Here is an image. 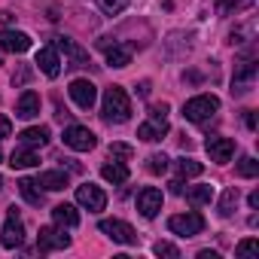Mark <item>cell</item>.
Segmentation results:
<instances>
[{
	"mask_svg": "<svg viewBox=\"0 0 259 259\" xmlns=\"http://www.w3.org/2000/svg\"><path fill=\"white\" fill-rule=\"evenodd\" d=\"M244 125L250 128V132H256V113L253 110H244Z\"/></svg>",
	"mask_w": 259,
	"mask_h": 259,
	"instance_id": "8d00e7d4",
	"label": "cell"
},
{
	"mask_svg": "<svg viewBox=\"0 0 259 259\" xmlns=\"http://www.w3.org/2000/svg\"><path fill=\"white\" fill-rule=\"evenodd\" d=\"M0 186H4V177H0Z\"/></svg>",
	"mask_w": 259,
	"mask_h": 259,
	"instance_id": "7bdbcfd3",
	"label": "cell"
},
{
	"mask_svg": "<svg viewBox=\"0 0 259 259\" xmlns=\"http://www.w3.org/2000/svg\"><path fill=\"white\" fill-rule=\"evenodd\" d=\"M76 201H79L89 213H98V210L107 207V195H104V189H101V186H92V183H85V186L76 189Z\"/></svg>",
	"mask_w": 259,
	"mask_h": 259,
	"instance_id": "8fae6325",
	"label": "cell"
},
{
	"mask_svg": "<svg viewBox=\"0 0 259 259\" xmlns=\"http://www.w3.org/2000/svg\"><path fill=\"white\" fill-rule=\"evenodd\" d=\"M16 116H19V119H34V116H40V95L28 89V92L19 98V104H16Z\"/></svg>",
	"mask_w": 259,
	"mask_h": 259,
	"instance_id": "ac0fdd59",
	"label": "cell"
},
{
	"mask_svg": "<svg viewBox=\"0 0 259 259\" xmlns=\"http://www.w3.org/2000/svg\"><path fill=\"white\" fill-rule=\"evenodd\" d=\"M168 186H171V192H174V195H183V183H180V180H171Z\"/></svg>",
	"mask_w": 259,
	"mask_h": 259,
	"instance_id": "f35d334b",
	"label": "cell"
},
{
	"mask_svg": "<svg viewBox=\"0 0 259 259\" xmlns=\"http://www.w3.org/2000/svg\"><path fill=\"white\" fill-rule=\"evenodd\" d=\"M0 159H4V153H0Z\"/></svg>",
	"mask_w": 259,
	"mask_h": 259,
	"instance_id": "ee69618b",
	"label": "cell"
},
{
	"mask_svg": "<svg viewBox=\"0 0 259 259\" xmlns=\"http://www.w3.org/2000/svg\"><path fill=\"white\" fill-rule=\"evenodd\" d=\"M49 128L46 125H34V128H25V132L19 135V141L25 144V147H31V150H37V147H46L49 144Z\"/></svg>",
	"mask_w": 259,
	"mask_h": 259,
	"instance_id": "ffe728a7",
	"label": "cell"
},
{
	"mask_svg": "<svg viewBox=\"0 0 259 259\" xmlns=\"http://www.w3.org/2000/svg\"><path fill=\"white\" fill-rule=\"evenodd\" d=\"M259 250V241L256 238H247V241H241L238 247H235V256H250V253H256Z\"/></svg>",
	"mask_w": 259,
	"mask_h": 259,
	"instance_id": "e575fe53",
	"label": "cell"
},
{
	"mask_svg": "<svg viewBox=\"0 0 259 259\" xmlns=\"http://www.w3.org/2000/svg\"><path fill=\"white\" fill-rule=\"evenodd\" d=\"M13 22H16V16L10 10H0V25H13Z\"/></svg>",
	"mask_w": 259,
	"mask_h": 259,
	"instance_id": "74e56055",
	"label": "cell"
},
{
	"mask_svg": "<svg viewBox=\"0 0 259 259\" xmlns=\"http://www.w3.org/2000/svg\"><path fill=\"white\" fill-rule=\"evenodd\" d=\"M52 40H55L52 46H55V49H61V52L70 58V64H67V67H89V64H92V61H89V52H85V49H79L73 40H67V37H52Z\"/></svg>",
	"mask_w": 259,
	"mask_h": 259,
	"instance_id": "4fadbf2b",
	"label": "cell"
},
{
	"mask_svg": "<svg viewBox=\"0 0 259 259\" xmlns=\"http://www.w3.org/2000/svg\"><path fill=\"white\" fill-rule=\"evenodd\" d=\"M201 171H204V165H201V162L186 159V156H183V159H177V174H180V177H198Z\"/></svg>",
	"mask_w": 259,
	"mask_h": 259,
	"instance_id": "83f0119b",
	"label": "cell"
},
{
	"mask_svg": "<svg viewBox=\"0 0 259 259\" xmlns=\"http://www.w3.org/2000/svg\"><path fill=\"white\" fill-rule=\"evenodd\" d=\"M204 150H207L210 162H217V165H229V162H232V156H235V141H232V138L210 135V138L204 141Z\"/></svg>",
	"mask_w": 259,
	"mask_h": 259,
	"instance_id": "ba28073f",
	"label": "cell"
},
{
	"mask_svg": "<svg viewBox=\"0 0 259 259\" xmlns=\"http://www.w3.org/2000/svg\"><path fill=\"white\" fill-rule=\"evenodd\" d=\"M13 135V122L4 116V113H0V141H4V138H10Z\"/></svg>",
	"mask_w": 259,
	"mask_h": 259,
	"instance_id": "d590c367",
	"label": "cell"
},
{
	"mask_svg": "<svg viewBox=\"0 0 259 259\" xmlns=\"http://www.w3.org/2000/svg\"><path fill=\"white\" fill-rule=\"evenodd\" d=\"M168 229H171L174 235H180V238H195V235H201V232H204V217H201V213H195V210L174 213V217L168 220Z\"/></svg>",
	"mask_w": 259,
	"mask_h": 259,
	"instance_id": "277c9868",
	"label": "cell"
},
{
	"mask_svg": "<svg viewBox=\"0 0 259 259\" xmlns=\"http://www.w3.org/2000/svg\"><path fill=\"white\" fill-rule=\"evenodd\" d=\"M101 49L107 52V64L110 67H128L132 64V46H125V43H104L101 40Z\"/></svg>",
	"mask_w": 259,
	"mask_h": 259,
	"instance_id": "9a60e30c",
	"label": "cell"
},
{
	"mask_svg": "<svg viewBox=\"0 0 259 259\" xmlns=\"http://www.w3.org/2000/svg\"><path fill=\"white\" fill-rule=\"evenodd\" d=\"M235 174H238V177H247V180H250V177H256V174H259V162H256L253 156H244V159L238 162Z\"/></svg>",
	"mask_w": 259,
	"mask_h": 259,
	"instance_id": "f1b7e54d",
	"label": "cell"
},
{
	"mask_svg": "<svg viewBox=\"0 0 259 259\" xmlns=\"http://www.w3.org/2000/svg\"><path fill=\"white\" fill-rule=\"evenodd\" d=\"M43 189H49V192H58V189H64L67 183H70V177L64 174V171H46V174H40V180H37Z\"/></svg>",
	"mask_w": 259,
	"mask_h": 259,
	"instance_id": "d4e9b609",
	"label": "cell"
},
{
	"mask_svg": "<svg viewBox=\"0 0 259 259\" xmlns=\"http://www.w3.org/2000/svg\"><path fill=\"white\" fill-rule=\"evenodd\" d=\"M0 244H4L7 250H16V247L25 244V223H22L16 204L7 210V226H4V232H0Z\"/></svg>",
	"mask_w": 259,
	"mask_h": 259,
	"instance_id": "5b68a950",
	"label": "cell"
},
{
	"mask_svg": "<svg viewBox=\"0 0 259 259\" xmlns=\"http://www.w3.org/2000/svg\"><path fill=\"white\" fill-rule=\"evenodd\" d=\"M98 7H101V13H107V16H119V13L128 7V0H98Z\"/></svg>",
	"mask_w": 259,
	"mask_h": 259,
	"instance_id": "d6a6232c",
	"label": "cell"
},
{
	"mask_svg": "<svg viewBox=\"0 0 259 259\" xmlns=\"http://www.w3.org/2000/svg\"><path fill=\"white\" fill-rule=\"evenodd\" d=\"M153 250H156V256H165V259H177V256H180V250H177L171 241H159Z\"/></svg>",
	"mask_w": 259,
	"mask_h": 259,
	"instance_id": "836d02e7",
	"label": "cell"
},
{
	"mask_svg": "<svg viewBox=\"0 0 259 259\" xmlns=\"http://www.w3.org/2000/svg\"><path fill=\"white\" fill-rule=\"evenodd\" d=\"M107 238H113L116 244H128V247H135L138 241H141V235L128 226V223H122V220H101V226H98Z\"/></svg>",
	"mask_w": 259,
	"mask_h": 259,
	"instance_id": "52a82bcc",
	"label": "cell"
},
{
	"mask_svg": "<svg viewBox=\"0 0 259 259\" xmlns=\"http://www.w3.org/2000/svg\"><path fill=\"white\" fill-rule=\"evenodd\" d=\"M147 171H150V174H165V171H168V156H165V153H153V156L147 159Z\"/></svg>",
	"mask_w": 259,
	"mask_h": 259,
	"instance_id": "4dcf8cb0",
	"label": "cell"
},
{
	"mask_svg": "<svg viewBox=\"0 0 259 259\" xmlns=\"http://www.w3.org/2000/svg\"><path fill=\"white\" fill-rule=\"evenodd\" d=\"M52 220H55L58 226H64V229H76V226H79V210L64 201V204H55V207H52Z\"/></svg>",
	"mask_w": 259,
	"mask_h": 259,
	"instance_id": "44dd1931",
	"label": "cell"
},
{
	"mask_svg": "<svg viewBox=\"0 0 259 259\" xmlns=\"http://www.w3.org/2000/svg\"><path fill=\"white\" fill-rule=\"evenodd\" d=\"M238 198H241L238 186H229V189L223 192V198H220V204H217V210H220V217H223V220H229V217L235 213V207H238Z\"/></svg>",
	"mask_w": 259,
	"mask_h": 259,
	"instance_id": "484cf974",
	"label": "cell"
},
{
	"mask_svg": "<svg viewBox=\"0 0 259 259\" xmlns=\"http://www.w3.org/2000/svg\"><path fill=\"white\" fill-rule=\"evenodd\" d=\"M253 34H256V22H250L244 28H235L229 34V43H247V40H253Z\"/></svg>",
	"mask_w": 259,
	"mask_h": 259,
	"instance_id": "f546056e",
	"label": "cell"
},
{
	"mask_svg": "<svg viewBox=\"0 0 259 259\" xmlns=\"http://www.w3.org/2000/svg\"><path fill=\"white\" fill-rule=\"evenodd\" d=\"M186 201H189L192 207L210 204V201H213V186H210V183H201V186H192V189H186Z\"/></svg>",
	"mask_w": 259,
	"mask_h": 259,
	"instance_id": "cb8c5ba5",
	"label": "cell"
},
{
	"mask_svg": "<svg viewBox=\"0 0 259 259\" xmlns=\"http://www.w3.org/2000/svg\"><path fill=\"white\" fill-rule=\"evenodd\" d=\"M101 177L107 180V183H125L128 180V165L125 162H107L104 168H101Z\"/></svg>",
	"mask_w": 259,
	"mask_h": 259,
	"instance_id": "603a6c76",
	"label": "cell"
},
{
	"mask_svg": "<svg viewBox=\"0 0 259 259\" xmlns=\"http://www.w3.org/2000/svg\"><path fill=\"white\" fill-rule=\"evenodd\" d=\"M0 49H4V52H16V55H22V52L31 49V37L22 34V31H0Z\"/></svg>",
	"mask_w": 259,
	"mask_h": 259,
	"instance_id": "5bb4252c",
	"label": "cell"
},
{
	"mask_svg": "<svg viewBox=\"0 0 259 259\" xmlns=\"http://www.w3.org/2000/svg\"><path fill=\"white\" fill-rule=\"evenodd\" d=\"M256 0H220L217 4V16H238V13H247L253 10Z\"/></svg>",
	"mask_w": 259,
	"mask_h": 259,
	"instance_id": "4316f807",
	"label": "cell"
},
{
	"mask_svg": "<svg viewBox=\"0 0 259 259\" xmlns=\"http://www.w3.org/2000/svg\"><path fill=\"white\" fill-rule=\"evenodd\" d=\"M217 110H220V98L217 95H195V98H189L183 104V119L198 125V122H207Z\"/></svg>",
	"mask_w": 259,
	"mask_h": 259,
	"instance_id": "3957f363",
	"label": "cell"
},
{
	"mask_svg": "<svg viewBox=\"0 0 259 259\" xmlns=\"http://www.w3.org/2000/svg\"><path fill=\"white\" fill-rule=\"evenodd\" d=\"M135 156V150L128 147V144H110V159H116V162H128Z\"/></svg>",
	"mask_w": 259,
	"mask_h": 259,
	"instance_id": "1f68e13d",
	"label": "cell"
},
{
	"mask_svg": "<svg viewBox=\"0 0 259 259\" xmlns=\"http://www.w3.org/2000/svg\"><path fill=\"white\" fill-rule=\"evenodd\" d=\"M19 192H22V198H25L28 204H34V207H40V204H43V189H40V183H37V180L22 177V180H19Z\"/></svg>",
	"mask_w": 259,
	"mask_h": 259,
	"instance_id": "7402d4cb",
	"label": "cell"
},
{
	"mask_svg": "<svg viewBox=\"0 0 259 259\" xmlns=\"http://www.w3.org/2000/svg\"><path fill=\"white\" fill-rule=\"evenodd\" d=\"M67 92H70V98H73V104H76L79 110H92L95 101H98V89H95L92 79H73Z\"/></svg>",
	"mask_w": 259,
	"mask_h": 259,
	"instance_id": "30bf717a",
	"label": "cell"
},
{
	"mask_svg": "<svg viewBox=\"0 0 259 259\" xmlns=\"http://www.w3.org/2000/svg\"><path fill=\"white\" fill-rule=\"evenodd\" d=\"M67 244H70V235L64 232V226H61V229H55V226H43V229H40V238H37V250H40V253L64 250Z\"/></svg>",
	"mask_w": 259,
	"mask_h": 259,
	"instance_id": "9c48e42d",
	"label": "cell"
},
{
	"mask_svg": "<svg viewBox=\"0 0 259 259\" xmlns=\"http://www.w3.org/2000/svg\"><path fill=\"white\" fill-rule=\"evenodd\" d=\"M247 201H250V207H253V210H256V207H259V189H253V192H250V198H247Z\"/></svg>",
	"mask_w": 259,
	"mask_h": 259,
	"instance_id": "ab89813d",
	"label": "cell"
},
{
	"mask_svg": "<svg viewBox=\"0 0 259 259\" xmlns=\"http://www.w3.org/2000/svg\"><path fill=\"white\" fill-rule=\"evenodd\" d=\"M198 259H220V256H217L213 250H201V253H198Z\"/></svg>",
	"mask_w": 259,
	"mask_h": 259,
	"instance_id": "60d3db41",
	"label": "cell"
},
{
	"mask_svg": "<svg viewBox=\"0 0 259 259\" xmlns=\"http://www.w3.org/2000/svg\"><path fill=\"white\" fill-rule=\"evenodd\" d=\"M138 95H144V98H147V95H150V82H141V85H138Z\"/></svg>",
	"mask_w": 259,
	"mask_h": 259,
	"instance_id": "b9f144b4",
	"label": "cell"
},
{
	"mask_svg": "<svg viewBox=\"0 0 259 259\" xmlns=\"http://www.w3.org/2000/svg\"><path fill=\"white\" fill-rule=\"evenodd\" d=\"M34 165H40V159H37V153L31 150V147H16L13 150V156H10V168L13 171H25V168H34Z\"/></svg>",
	"mask_w": 259,
	"mask_h": 259,
	"instance_id": "d6986e66",
	"label": "cell"
},
{
	"mask_svg": "<svg viewBox=\"0 0 259 259\" xmlns=\"http://www.w3.org/2000/svg\"><path fill=\"white\" fill-rule=\"evenodd\" d=\"M147 116H150V119L138 128V138L147 141V144L162 141V138L168 135V104H153Z\"/></svg>",
	"mask_w": 259,
	"mask_h": 259,
	"instance_id": "7a4b0ae2",
	"label": "cell"
},
{
	"mask_svg": "<svg viewBox=\"0 0 259 259\" xmlns=\"http://www.w3.org/2000/svg\"><path fill=\"white\" fill-rule=\"evenodd\" d=\"M101 116H104V122H110V125H122V122L132 119V101H128V95H125L122 85H110V89L104 92Z\"/></svg>",
	"mask_w": 259,
	"mask_h": 259,
	"instance_id": "6da1fadb",
	"label": "cell"
},
{
	"mask_svg": "<svg viewBox=\"0 0 259 259\" xmlns=\"http://www.w3.org/2000/svg\"><path fill=\"white\" fill-rule=\"evenodd\" d=\"M253 76H256V61H241V64L235 67V82H232L235 89H232V92H235V95H244L247 85L253 82Z\"/></svg>",
	"mask_w": 259,
	"mask_h": 259,
	"instance_id": "e0dca14e",
	"label": "cell"
},
{
	"mask_svg": "<svg viewBox=\"0 0 259 259\" xmlns=\"http://www.w3.org/2000/svg\"><path fill=\"white\" fill-rule=\"evenodd\" d=\"M37 67L49 76V79H55L58 73H61V61H58V52H55V46H43L40 52H37Z\"/></svg>",
	"mask_w": 259,
	"mask_h": 259,
	"instance_id": "2e32d148",
	"label": "cell"
},
{
	"mask_svg": "<svg viewBox=\"0 0 259 259\" xmlns=\"http://www.w3.org/2000/svg\"><path fill=\"white\" fill-rule=\"evenodd\" d=\"M64 147H70L76 153H89V150L98 147V138H95V132H89L85 125H67L64 128Z\"/></svg>",
	"mask_w": 259,
	"mask_h": 259,
	"instance_id": "8992f818",
	"label": "cell"
},
{
	"mask_svg": "<svg viewBox=\"0 0 259 259\" xmlns=\"http://www.w3.org/2000/svg\"><path fill=\"white\" fill-rule=\"evenodd\" d=\"M138 210H141V217H147V220L159 217V210H162V189L144 186V189L138 192Z\"/></svg>",
	"mask_w": 259,
	"mask_h": 259,
	"instance_id": "7c38bea8",
	"label": "cell"
}]
</instances>
